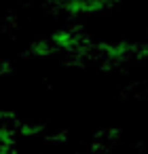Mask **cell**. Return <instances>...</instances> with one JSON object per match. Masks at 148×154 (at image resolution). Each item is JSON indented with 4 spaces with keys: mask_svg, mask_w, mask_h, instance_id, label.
I'll use <instances>...</instances> for the list:
<instances>
[{
    "mask_svg": "<svg viewBox=\"0 0 148 154\" xmlns=\"http://www.w3.org/2000/svg\"><path fill=\"white\" fill-rule=\"evenodd\" d=\"M43 139H45L47 143L59 146V143H64V141L68 139V131H66V129H59V131H55V133H45Z\"/></svg>",
    "mask_w": 148,
    "mask_h": 154,
    "instance_id": "cell-1",
    "label": "cell"
},
{
    "mask_svg": "<svg viewBox=\"0 0 148 154\" xmlns=\"http://www.w3.org/2000/svg\"><path fill=\"white\" fill-rule=\"evenodd\" d=\"M11 72H13L11 63H9V61H5V63H2V74H5V76H11Z\"/></svg>",
    "mask_w": 148,
    "mask_h": 154,
    "instance_id": "cell-2",
    "label": "cell"
}]
</instances>
